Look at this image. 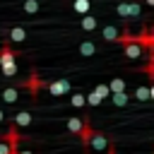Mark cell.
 Instances as JSON below:
<instances>
[{
    "label": "cell",
    "mask_w": 154,
    "mask_h": 154,
    "mask_svg": "<svg viewBox=\"0 0 154 154\" xmlns=\"http://www.w3.org/2000/svg\"><path fill=\"white\" fill-rule=\"evenodd\" d=\"M0 72L5 77H14L17 75V53L10 48V43L0 46Z\"/></svg>",
    "instance_id": "obj_1"
},
{
    "label": "cell",
    "mask_w": 154,
    "mask_h": 154,
    "mask_svg": "<svg viewBox=\"0 0 154 154\" xmlns=\"http://www.w3.org/2000/svg\"><path fill=\"white\" fill-rule=\"evenodd\" d=\"M46 84H48V82H46L38 72H31V75L26 77V82H22V87H24V89H26L34 99L38 96V91H41V89H46Z\"/></svg>",
    "instance_id": "obj_2"
},
{
    "label": "cell",
    "mask_w": 154,
    "mask_h": 154,
    "mask_svg": "<svg viewBox=\"0 0 154 154\" xmlns=\"http://www.w3.org/2000/svg\"><path fill=\"white\" fill-rule=\"evenodd\" d=\"M111 144H113V140H108L103 132H94V137H91V142H89V149H94V152H108L111 149Z\"/></svg>",
    "instance_id": "obj_3"
},
{
    "label": "cell",
    "mask_w": 154,
    "mask_h": 154,
    "mask_svg": "<svg viewBox=\"0 0 154 154\" xmlns=\"http://www.w3.org/2000/svg\"><path fill=\"white\" fill-rule=\"evenodd\" d=\"M46 91L53 94V96H63L70 91V79H55V82H48L46 84Z\"/></svg>",
    "instance_id": "obj_4"
},
{
    "label": "cell",
    "mask_w": 154,
    "mask_h": 154,
    "mask_svg": "<svg viewBox=\"0 0 154 154\" xmlns=\"http://www.w3.org/2000/svg\"><path fill=\"white\" fill-rule=\"evenodd\" d=\"M82 128H84V116H82V118H79V116H72V118L67 120V132H70V135H77V137H79Z\"/></svg>",
    "instance_id": "obj_5"
},
{
    "label": "cell",
    "mask_w": 154,
    "mask_h": 154,
    "mask_svg": "<svg viewBox=\"0 0 154 154\" xmlns=\"http://www.w3.org/2000/svg\"><path fill=\"white\" fill-rule=\"evenodd\" d=\"M101 38H103V41H111V43H113V41L118 43V38H120V31H118L113 24H106V26L101 29Z\"/></svg>",
    "instance_id": "obj_6"
},
{
    "label": "cell",
    "mask_w": 154,
    "mask_h": 154,
    "mask_svg": "<svg viewBox=\"0 0 154 154\" xmlns=\"http://www.w3.org/2000/svg\"><path fill=\"white\" fill-rule=\"evenodd\" d=\"M123 53H125V58L137 60V58H142V46L140 43H128V46H123Z\"/></svg>",
    "instance_id": "obj_7"
},
{
    "label": "cell",
    "mask_w": 154,
    "mask_h": 154,
    "mask_svg": "<svg viewBox=\"0 0 154 154\" xmlns=\"http://www.w3.org/2000/svg\"><path fill=\"white\" fill-rule=\"evenodd\" d=\"M0 96H2L5 103H14V101L19 99V89H17V87H7V89H2Z\"/></svg>",
    "instance_id": "obj_8"
},
{
    "label": "cell",
    "mask_w": 154,
    "mask_h": 154,
    "mask_svg": "<svg viewBox=\"0 0 154 154\" xmlns=\"http://www.w3.org/2000/svg\"><path fill=\"white\" fill-rule=\"evenodd\" d=\"M24 38H26V31H24L22 26H12V29H10V41H12V43H22Z\"/></svg>",
    "instance_id": "obj_9"
},
{
    "label": "cell",
    "mask_w": 154,
    "mask_h": 154,
    "mask_svg": "<svg viewBox=\"0 0 154 154\" xmlns=\"http://www.w3.org/2000/svg\"><path fill=\"white\" fill-rule=\"evenodd\" d=\"M14 125H17V128H26V125H31V113H29V111L17 113V116H14Z\"/></svg>",
    "instance_id": "obj_10"
},
{
    "label": "cell",
    "mask_w": 154,
    "mask_h": 154,
    "mask_svg": "<svg viewBox=\"0 0 154 154\" xmlns=\"http://www.w3.org/2000/svg\"><path fill=\"white\" fill-rule=\"evenodd\" d=\"M79 26H82L84 31H94V29H96V17H94V14H84L82 22H79Z\"/></svg>",
    "instance_id": "obj_11"
},
{
    "label": "cell",
    "mask_w": 154,
    "mask_h": 154,
    "mask_svg": "<svg viewBox=\"0 0 154 154\" xmlns=\"http://www.w3.org/2000/svg\"><path fill=\"white\" fill-rule=\"evenodd\" d=\"M108 87H111V96H113V94H123V91H125V82H123L120 77H113V79L108 82Z\"/></svg>",
    "instance_id": "obj_12"
},
{
    "label": "cell",
    "mask_w": 154,
    "mask_h": 154,
    "mask_svg": "<svg viewBox=\"0 0 154 154\" xmlns=\"http://www.w3.org/2000/svg\"><path fill=\"white\" fill-rule=\"evenodd\" d=\"M135 99H137V101H147V99H152V89H149L147 84H140V87L135 89Z\"/></svg>",
    "instance_id": "obj_13"
},
{
    "label": "cell",
    "mask_w": 154,
    "mask_h": 154,
    "mask_svg": "<svg viewBox=\"0 0 154 154\" xmlns=\"http://www.w3.org/2000/svg\"><path fill=\"white\" fill-rule=\"evenodd\" d=\"M72 7H75V12H79V14H89V10H91V0H75Z\"/></svg>",
    "instance_id": "obj_14"
},
{
    "label": "cell",
    "mask_w": 154,
    "mask_h": 154,
    "mask_svg": "<svg viewBox=\"0 0 154 154\" xmlns=\"http://www.w3.org/2000/svg\"><path fill=\"white\" fill-rule=\"evenodd\" d=\"M79 53H82V55H94V53H96V43H94V41L79 43Z\"/></svg>",
    "instance_id": "obj_15"
},
{
    "label": "cell",
    "mask_w": 154,
    "mask_h": 154,
    "mask_svg": "<svg viewBox=\"0 0 154 154\" xmlns=\"http://www.w3.org/2000/svg\"><path fill=\"white\" fill-rule=\"evenodd\" d=\"M142 70H144V75H147V77H152V79H154V51H149V58H147V65H144Z\"/></svg>",
    "instance_id": "obj_16"
},
{
    "label": "cell",
    "mask_w": 154,
    "mask_h": 154,
    "mask_svg": "<svg viewBox=\"0 0 154 154\" xmlns=\"http://www.w3.org/2000/svg\"><path fill=\"white\" fill-rule=\"evenodd\" d=\"M116 12H118V17H123V19H130V2H118Z\"/></svg>",
    "instance_id": "obj_17"
},
{
    "label": "cell",
    "mask_w": 154,
    "mask_h": 154,
    "mask_svg": "<svg viewBox=\"0 0 154 154\" xmlns=\"http://www.w3.org/2000/svg\"><path fill=\"white\" fill-rule=\"evenodd\" d=\"M22 10H24L26 14H34V12H38V0H24Z\"/></svg>",
    "instance_id": "obj_18"
},
{
    "label": "cell",
    "mask_w": 154,
    "mask_h": 154,
    "mask_svg": "<svg viewBox=\"0 0 154 154\" xmlns=\"http://www.w3.org/2000/svg\"><path fill=\"white\" fill-rule=\"evenodd\" d=\"M70 103H72V106H75V108H82V106H84V103H87V96H84V94H79V91H77V94H72V99H70Z\"/></svg>",
    "instance_id": "obj_19"
},
{
    "label": "cell",
    "mask_w": 154,
    "mask_h": 154,
    "mask_svg": "<svg viewBox=\"0 0 154 154\" xmlns=\"http://www.w3.org/2000/svg\"><path fill=\"white\" fill-rule=\"evenodd\" d=\"M101 101H103V99H101V96H99V94H96L94 89H91V91L87 94V103H89V106H99Z\"/></svg>",
    "instance_id": "obj_20"
},
{
    "label": "cell",
    "mask_w": 154,
    "mask_h": 154,
    "mask_svg": "<svg viewBox=\"0 0 154 154\" xmlns=\"http://www.w3.org/2000/svg\"><path fill=\"white\" fill-rule=\"evenodd\" d=\"M94 91L103 99V96H108V94H111V87H108V84H96V87H94Z\"/></svg>",
    "instance_id": "obj_21"
},
{
    "label": "cell",
    "mask_w": 154,
    "mask_h": 154,
    "mask_svg": "<svg viewBox=\"0 0 154 154\" xmlns=\"http://www.w3.org/2000/svg\"><path fill=\"white\" fill-rule=\"evenodd\" d=\"M111 99H113L116 106H125V103H128V94H125V91H123V94H113Z\"/></svg>",
    "instance_id": "obj_22"
},
{
    "label": "cell",
    "mask_w": 154,
    "mask_h": 154,
    "mask_svg": "<svg viewBox=\"0 0 154 154\" xmlns=\"http://www.w3.org/2000/svg\"><path fill=\"white\" fill-rule=\"evenodd\" d=\"M142 14V7L137 2H130V17H140Z\"/></svg>",
    "instance_id": "obj_23"
},
{
    "label": "cell",
    "mask_w": 154,
    "mask_h": 154,
    "mask_svg": "<svg viewBox=\"0 0 154 154\" xmlns=\"http://www.w3.org/2000/svg\"><path fill=\"white\" fill-rule=\"evenodd\" d=\"M106 154H116V142H113V144H111V149H108V152H106Z\"/></svg>",
    "instance_id": "obj_24"
},
{
    "label": "cell",
    "mask_w": 154,
    "mask_h": 154,
    "mask_svg": "<svg viewBox=\"0 0 154 154\" xmlns=\"http://www.w3.org/2000/svg\"><path fill=\"white\" fill-rule=\"evenodd\" d=\"M2 120H5V113H2V111H0V123H2Z\"/></svg>",
    "instance_id": "obj_25"
},
{
    "label": "cell",
    "mask_w": 154,
    "mask_h": 154,
    "mask_svg": "<svg viewBox=\"0 0 154 154\" xmlns=\"http://www.w3.org/2000/svg\"><path fill=\"white\" fill-rule=\"evenodd\" d=\"M149 89H152V99H154V82H152V87H149Z\"/></svg>",
    "instance_id": "obj_26"
},
{
    "label": "cell",
    "mask_w": 154,
    "mask_h": 154,
    "mask_svg": "<svg viewBox=\"0 0 154 154\" xmlns=\"http://www.w3.org/2000/svg\"><path fill=\"white\" fill-rule=\"evenodd\" d=\"M144 2H147V5H154V0H144Z\"/></svg>",
    "instance_id": "obj_27"
},
{
    "label": "cell",
    "mask_w": 154,
    "mask_h": 154,
    "mask_svg": "<svg viewBox=\"0 0 154 154\" xmlns=\"http://www.w3.org/2000/svg\"><path fill=\"white\" fill-rule=\"evenodd\" d=\"M19 154H34V152H19Z\"/></svg>",
    "instance_id": "obj_28"
}]
</instances>
